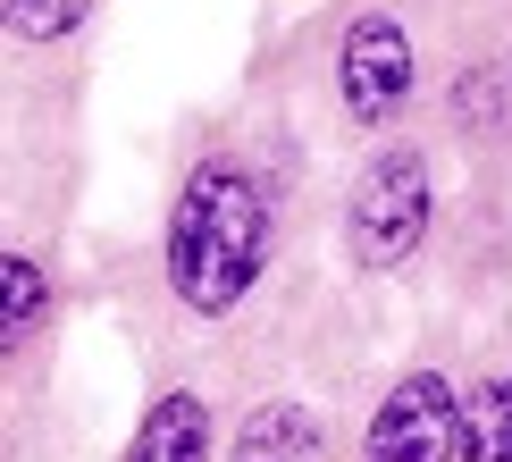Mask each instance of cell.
I'll return each instance as SVG.
<instances>
[{
	"mask_svg": "<svg viewBox=\"0 0 512 462\" xmlns=\"http://www.w3.org/2000/svg\"><path fill=\"white\" fill-rule=\"evenodd\" d=\"M269 269V194L236 160H202L168 210V286L185 311L227 320Z\"/></svg>",
	"mask_w": 512,
	"mask_h": 462,
	"instance_id": "6da1fadb",
	"label": "cell"
},
{
	"mask_svg": "<svg viewBox=\"0 0 512 462\" xmlns=\"http://www.w3.org/2000/svg\"><path fill=\"white\" fill-rule=\"evenodd\" d=\"M429 219H437V185H429V160H420L412 143H403V152H378L353 177L345 236H353L361 269H403L420 244H429Z\"/></svg>",
	"mask_w": 512,
	"mask_h": 462,
	"instance_id": "7a4b0ae2",
	"label": "cell"
},
{
	"mask_svg": "<svg viewBox=\"0 0 512 462\" xmlns=\"http://www.w3.org/2000/svg\"><path fill=\"white\" fill-rule=\"evenodd\" d=\"M462 454V404L437 370H412L387 387L370 437H361V462H454Z\"/></svg>",
	"mask_w": 512,
	"mask_h": 462,
	"instance_id": "3957f363",
	"label": "cell"
},
{
	"mask_svg": "<svg viewBox=\"0 0 512 462\" xmlns=\"http://www.w3.org/2000/svg\"><path fill=\"white\" fill-rule=\"evenodd\" d=\"M336 93L361 126H387L412 101V34L395 17H361L345 34V59H336Z\"/></svg>",
	"mask_w": 512,
	"mask_h": 462,
	"instance_id": "277c9868",
	"label": "cell"
},
{
	"mask_svg": "<svg viewBox=\"0 0 512 462\" xmlns=\"http://www.w3.org/2000/svg\"><path fill=\"white\" fill-rule=\"evenodd\" d=\"M126 462H210V404H202V395H185V387L160 395V404L135 420Z\"/></svg>",
	"mask_w": 512,
	"mask_h": 462,
	"instance_id": "5b68a950",
	"label": "cell"
},
{
	"mask_svg": "<svg viewBox=\"0 0 512 462\" xmlns=\"http://www.w3.org/2000/svg\"><path fill=\"white\" fill-rule=\"evenodd\" d=\"M328 454V429L303 404H261L236 437V462H319Z\"/></svg>",
	"mask_w": 512,
	"mask_h": 462,
	"instance_id": "8992f818",
	"label": "cell"
},
{
	"mask_svg": "<svg viewBox=\"0 0 512 462\" xmlns=\"http://www.w3.org/2000/svg\"><path fill=\"white\" fill-rule=\"evenodd\" d=\"M462 462H512V378H471V395H462Z\"/></svg>",
	"mask_w": 512,
	"mask_h": 462,
	"instance_id": "52a82bcc",
	"label": "cell"
},
{
	"mask_svg": "<svg viewBox=\"0 0 512 462\" xmlns=\"http://www.w3.org/2000/svg\"><path fill=\"white\" fill-rule=\"evenodd\" d=\"M84 9H93V0H0V26L17 42H59V34L84 26Z\"/></svg>",
	"mask_w": 512,
	"mask_h": 462,
	"instance_id": "ba28073f",
	"label": "cell"
},
{
	"mask_svg": "<svg viewBox=\"0 0 512 462\" xmlns=\"http://www.w3.org/2000/svg\"><path fill=\"white\" fill-rule=\"evenodd\" d=\"M0 278H9V345H26V336L42 328V311H51V294H42V269L26 261V252H9V261H0Z\"/></svg>",
	"mask_w": 512,
	"mask_h": 462,
	"instance_id": "9c48e42d",
	"label": "cell"
},
{
	"mask_svg": "<svg viewBox=\"0 0 512 462\" xmlns=\"http://www.w3.org/2000/svg\"><path fill=\"white\" fill-rule=\"evenodd\" d=\"M454 118H462V126H512V93H504L496 76H479V84L462 76V84H454Z\"/></svg>",
	"mask_w": 512,
	"mask_h": 462,
	"instance_id": "30bf717a",
	"label": "cell"
}]
</instances>
